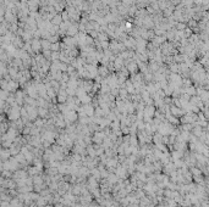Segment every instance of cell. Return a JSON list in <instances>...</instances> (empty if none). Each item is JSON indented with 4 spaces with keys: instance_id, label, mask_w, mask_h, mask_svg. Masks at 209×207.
Segmentation results:
<instances>
[{
    "instance_id": "cell-1",
    "label": "cell",
    "mask_w": 209,
    "mask_h": 207,
    "mask_svg": "<svg viewBox=\"0 0 209 207\" xmlns=\"http://www.w3.org/2000/svg\"><path fill=\"white\" fill-rule=\"evenodd\" d=\"M9 116H10V118L11 120H17V118L20 117V110H19V107L15 105V106H12L11 107V110H10V112H9Z\"/></svg>"
},
{
    "instance_id": "cell-2",
    "label": "cell",
    "mask_w": 209,
    "mask_h": 207,
    "mask_svg": "<svg viewBox=\"0 0 209 207\" xmlns=\"http://www.w3.org/2000/svg\"><path fill=\"white\" fill-rule=\"evenodd\" d=\"M65 115H66L69 121H74L75 118H76V113H75L74 111H70V112H67V113H65Z\"/></svg>"
}]
</instances>
